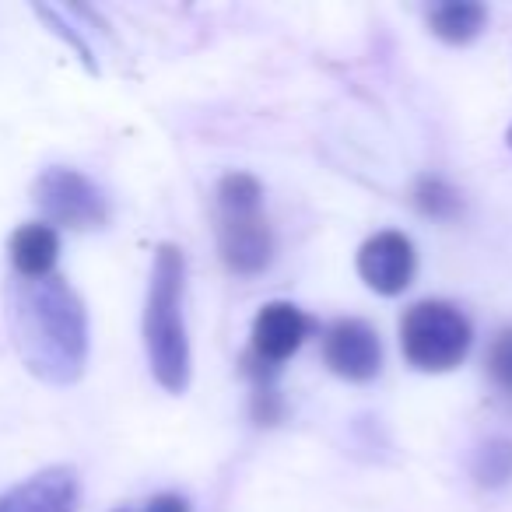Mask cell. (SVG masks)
I'll list each match as a JSON object with an SVG mask.
<instances>
[{
	"mask_svg": "<svg viewBox=\"0 0 512 512\" xmlns=\"http://www.w3.org/2000/svg\"><path fill=\"white\" fill-rule=\"evenodd\" d=\"M8 316L32 376L53 386L78 383L88 362V313L64 278H18L8 288Z\"/></svg>",
	"mask_w": 512,
	"mask_h": 512,
	"instance_id": "obj_1",
	"label": "cell"
},
{
	"mask_svg": "<svg viewBox=\"0 0 512 512\" xmlns=\"http://www.w3.org/2000/svg\"><path fill=\"white\" fill-rule=\"evenodd\" d=\"M183 281L186 260L183 249L165 242L155 253L144 302V348L158 386L169 393H183L190 386V341L183 323Z\"/></svg>",
	"mask_w": 512,
	"mask_h": 512,
	"instance_id": "obj_2",
	"label": "cell"
},
{
	"mask_svg": "<svg viewBox=\"0 0 512 512\" xmlns=\"http://www.w3.org/2000/svg\"><path fill=\"white\" fill-rule=\"evenodd\" d=\"M218 249L228 271L242 278L271 267L274 235L264 218V190L246 172H232L218 183Z\"/></svg>",
	"mask_w": 512,
	"mask_h": 512,
	"instance_id": "obj_3",
	"label": "cell"
},
{
	"mask_svg": "<svg viewBox=\"0 0 512 512\" xmlns=\"http://www.w3.org/2000/svg\"><path fill=\"white\" fill-rule=\"evenodd\" d=\"M474 330L456 306L439 299L414 302L400 320V348L418 372H449L467 358Z\"/></svg>",
	"mask_w": 512,
	"mask_h": 512,
	"instance_id": "obj_4",
	"label": "cell"
},
{
	"mask_svg": "<svg viewBox=\"0 0 512 512\" xmlns=\"http://www.w3.org/2000/svg\"><path fill=\"white\" fill-rule=\"evenodd\" d=\"M32 197H36L39 211L53 221V225L64 228H102L109 221V200L85 172L67 169V165H53L32 186Z\"/></svg>",
	"mask_w": 512,
	"mask_h": 512,
	"instance_id": "obj_5",
	"label": "cell"
},
{
	"mask_svg": "<svg viewBox=\"0 0 512 512\" xmlns=\"http://www.w3.org/2000/svg\"><path fill=\"white\" fill-rule=\"evenodd\" d=\"M313 330V320L292 302H267L253 320V344H249L246 372L256 376V386H271V372L285 358L302 348V341Z\"/></svg>",
	"mask_w": 512,
	"mask_h": 512,
	"instance_id": "obj_6",
	"label": "cell"
},
{
	"mask_svg": "<svg viewBox=\"0 0 512 512\" xmlns=\"http://www.w3.org/2000/svg\"><path fill=\"white\" fill-rule=\"evenodd\" d=\"M323 362L348 383H369L383 369V344L365 320H334L323 330Z\"/></svg>",
	"mask_w": 512,
	"mask_h": 512,
	"instance_id": "obj_7",
	"label": "cell"
},
{
	"mask_svg": "<svg viewBox=\"0 0 512 512\" xmlns=\"http://www.w3.org/2000/svg\"><path fill=\"white\" fill-rule=\"evenodd\" d=\"M418 253L404 232H376L358 249V274L379 295H400L414 281Z\"/></svg>",
	"mask_w": 512,
	"mask_h": 512,
	"instance_id": "obj_8",
	"label": "cell"
},
{
	"mask_svg": "<svg viewBox=\"0 0 512 512\" xmlns=\"http://www.w3.org/2000/svg\"><path fill=\"white\" fill-rule=\"evenodd\" d=\"M81 484L74 467H46L0 495V512H78Z\"/></svg>",
	"mask_w": 512,
	"mask_h": 512,
	"instance_id": "obj_9",
	"label": "cell"
},
{
	"mask_svg": "<svg viewBox=\"0 0 512 512\" xmlns=\"http://www.w3.org/2000/svg\"><path fill=\"white\" fill-rule=\"evenodd\" d=\"M11 264H15L18 278H50L60 256V235L46 221H29V225L15 228L8 242Z\"/></svg>",
	"mask_w": 512,
	"mask_h": 512,
	"instance_id": "obj_10",
	"label": "cell"
},
{
	"mask_svg": "<svg viewBox=\"0 0 512 512\" xmlns=\"http://www.w3.org/2000/svg\"><path fill=\"white\" fill-rule=\"evenodd\" d=\"M484 22H488V11H484L481 4H474V0H449V4H435V8L428 11L432 32L453 46H463L481 36Z\"/></svg>",
	"mask_w": 512,
	"mask_h": 512,
	"instance_id": "obj_11",
	"label": "cell"
},
{
	"mask_svg": "<svg viewBox=\"0 0 512 512\" xmlns=\"http://www.w3.org/2000/svg\"><path fill=\"white\" fill-rule=\"evenodd\" d=\"M414 200H418L421 211L432 214V218H456L463 207L460 193L449 183H442V179H421L418 190H414Z\"/></svg>",
	"mask_w": 512,
	"mask_h": 512,
	"instance_id": "obj_12",
	"label": "cell"
},
{
	"mask_svg": "<svg viewBox=\"0 0 512 512\" xmlns=\"http://www.w3.org/2000/svg\"><path fill=\"white\" fill-rule=\"evenodd\" d=\"M477 477L484 484H505L512 477V442L495 439L477 453Z\"/></svg>",
	"mask_w": 512,
	"mask_h": 512,
	"instance_id": "obj_13",
	"label": "cell"
},
{
	"mask_svg": "<svg viewBox=\"0 0 512 512\" xmlns=\"http://www.w3.org/2000/svg\"><path fill=\"white\" fill-rule=\"evenodd\" d=\"M488 372L505 393H512V330L502 334L491 344V358H488Z\"/></svg>",
	"mask_w": 512,
	"mask_h": 512,
	"instance_id": "obj_14",
	"label": "cell"
},
{
	"mask_svg": "<svg viewBox=\"0 0 512 512\" xmlns=\"http://www.w3.org/2000/svg\"><path fill=\"white\" fill-rule=\"evenodd\" d=\"M36 15L43 18V22L50 25V29L57 32L60 39H67V43H71L74 50H78V57L85 60V64H88V67H92V71H95V64H92V50H88V46H85V39H81L78 32H71V25H67L64 18L57 15V11H50V8H36Z\"/></svg>",
	"mask_w": 512,
	"mask_h": 512,
	"instance_id": "obj_15",
	"label": "cell"
},
{
	"mask_svg": "<svg viewBox=\"0 0 512 512\" xmlns=\"http://www.w3.org/2000/svg\"><path fill=\"white\" fill-rule=\"evenodd\" d=\"M141 512H190V502H186L183 495H172V491H165V495L151 498Z\"/></svg>",
	"mask_w": 512,
	"mask_h": 512,
	"instance_id": "obj_16",
	"label": "cell"
},
{
	"mask_svg": "<svg viewBox=\"0 0 512 512\" xmlns=\"http://www.w3.org/2000/svg\"><path fill=\"white\" fill-rule=\"evenodd\" d=\"M509 148H512V127H509Z\"/></svg>",
	"mask_w": 512,
	"mask_h": 512,
	"instance_id": "obj_17",
	"label": "cell"
},
{
	"mask_svg": "<svg viewBox=\"0 0 512 512\" xmlns=\"http://www.w3.org/2000/svg\"><path fill=\"white\" fill-rule=\"evenodd\" d=\"M116 512H127V509H116Z\"/></svg>",
	"mask_w": 512,
	"mask_h": 512,
	"instance_id": "obj_18",
	"label": "cell"
}]
</instances>
